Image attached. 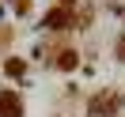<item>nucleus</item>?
I'll use <instances>...</instances> for the list:
<instances>
[{"mask_svg": "<svg viewBox=\"0 0 125 117\" xmlns=\"http://www.w3.org/2000/svg\"><path fill=\"white\" fill-rule=\"evenodd\" d=\"M121 106H125V94L117 87H102L87 98V117H117Z\"/></svg>", "mask_w": 125, "mask_h": 117, "instance_id": "f257e3e1", "label": "nucleus"}, {"mask_svg": "<svg viewBox=\"0 0 125 117\" xmlns=\"http://www.w3.org/2000/svg\"><path fill=\"white\" fill-rule=\"evenodd\" d=\"M57 68H61V72L76 68V49H61V53H57Z\"/></svg>", "mask_w": 125, "mask_h": 117, "instance_id": "39448f33", "label": "nucleus"}, {"mask_svg": "<svg viewBox=\"0 0 125 117\" xmlns=\"http://www.w3.org/2000/svg\"><path fill=\"white\" fill-rule=\"evenodd\" d=\"M4 72L15 76V79H27V61L23 57H8V61H4Z\"/></svg>", "mask_w": 125, "mask_h": 117, "instance_id": "20e7f679", "label": "nucleus"}, {"mask_svg": "<svg viewBox=\"0 0 125 117\" xmlns=\"http://www.w3.org/2000/svg\"><path fill=\"white\" fill-rule=\"evenodd\" d=\"M0 8H4V4H0Z\"/></svg>", "mask_w": 125, "mask_h": 117, "instance_id": "0eeeda50", "label": "nucleus"}, {"mask_svg": "<svg viewBox=\"0 0 125 117\" xmlns=\"http://www.w3.org/2000/svg\"><path fill=\"white\" fill-rule=\"evenodd\" d=\"M0 117H23V98H19V91H0Z\"/></svg>", "mask_w": 125, "mask_h": 117, "instance_id": "f03ea898", "label": "nucleus"}, {"mask_svg": "<svg viewBox=\"0 0 125 117\" xmlns=\"http://www.w3.org/2000/svg\"><path fill=\"white\" fill-rule=\"evenodd\" d=\"M117 61L125 64V38H117Z\"/></svg>", "mask_w": 125, "mask_h": 117, "instance_id": "423d86ee", "label": "nucleus"}, {"mask_svg": "<svg viewBox=\"0 0 125 117\" xmlns=\"http://www.w3.org/2000/svg\"><path fill=\"white\" fill-rule=\"evenodd\" d=\"M46 27H72V11L68 8H53L46 15Z\"/></svg>", "mask_w": 125, "mask_h": 117, "instance_id": "7ed1b4c3", "label": "nucleus"}]
</instances>
